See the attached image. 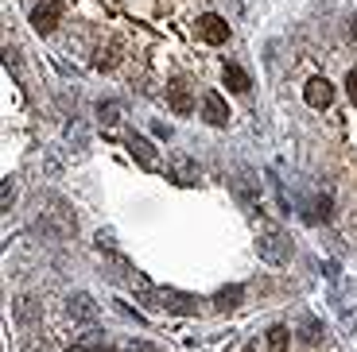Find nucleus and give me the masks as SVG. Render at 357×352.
I'll return each mask as SVG.
<instances>
[{"label":"nucleus","instance_id":"nucleus-3","mask_svg":"<svg viewBox=\"0 0 357 352\" xmlns=\"http://www.w3.org/2000/svg\"><path fill=\"white\" fill-rule=\"evenodd\" d=\"M98 302H93V294H86V291H74L70 298H66V317L70 321H82V326H93L98 321Z\"/></svg>","mask_w":357,"mask_h":352},{"label":"nucleus","instance_id":"nucleus-9","mask_svg":"<svg viewBox=\"0 0 357 352\" xmlns=\"http://www.w3.org/2000/svg\"><path fill=\"white\" fill-rule=\"evenodd\" d=\"M66 344L70 349H105V333L98 326H82V329H70L66 333Z\"/></svg>","mask_w":357,"mask_h":352},{"label":"nucleus","instance_id":"nucleus-15","mask_svg":"<svg viewBox=\"0 0 357 352\" xmlns=\"http://www.w3.org/2000/svg\"><path fill=\"white\" fill-rule=\"evenodd\" d=\"M93 66H98V70H116V66H121V47H116V43L98 47V54H93Z\"/></svg>","mask_w":357,"mask_h":352},{"label":"nucleus","instance_id":"nucleus-11","mask_svg":"<svg viewBox=\"0 0 357 352\" xmlns=\"http://www.w3.org/2000/svg\"><path fill=\"white\" fill-rule=\"evenodd\" d=\"M171 178H175L178 186H195L198 182V167L190 163L187 155H175L171 159Z\"/></svg>","mask_w":357,"mask_h":352},{"label":"nucleus","instance_id":"nucleus-24","mask_svg":"<svg viewBox=\"0 0 357 352\" xmlns=\"http://www.w3.org/2000/svg\"><path fill=\"white\" fill-rule=\"evenodd\" d=\"M4 66H8V70H16V51H12V47H4Z\"/></svg>","mask_w":357,"mask_h":352},{"label":"nucleus","instance_id":"nucleus-16","mask_svg":"<svg viewBox=\"0 0 357 352\" xmlns=\"http://www.w3.org/2000/svg\"><path fill=\"white\" fill-rule=\"evenodd\" d=\"M241 298H245L241 287H225V291L214 294V310H222V314H225V310H237V306H241Z\"/></svg>","mask_w":357,"mask_h":352},{"label":"nucleus","instance_id":"nucleus-13","mask_svg":"<svg viewBox=\"0 0 357 352\" xmlns=\"http://www.w3.org/2000/svg\"><path fill=\"white\" fill-rule=\"evenodd\" d=\"M39 317H43V306H39L36 298H16V321H24V326H36Z\"/></svg>","mask_w":357,"mask_h":352},{"label":"nucleus","instance_id":"nucleus-4","mask_svg":"<svg viewBox=\"0 0 357 352\" xmlns=\"http://www.w3.org/2000/svg\"><path fill=\"white\" fill-rule=\"evenodd\" d=\"M195 27H198V35L206 39V43H214V47H222V43H229V24H225L218 12H206V16H198L195 19Z\"/></svg>","mask_w":357,"mask_h":352},{"label":"nucleus","instance_id":"nucleus-20","mask_svg":"<svg viewBox=\"0 0 357 352\" xmlns=\"http://www.w3.org/2000/svg\"><path fill=\"white\" fill-rule=\"evenodd\" d=\"M121 352H160V349L148 341H128V344H121Z\"/></svg>","mask_w":357,"mask_h":352},{"label":"nucleus","instance_id":"nucleus-18","mask_svg":"<svg viewBox=\"0 0 357 352\" xmlns=\"http://www.w3.org/2000/svg\"><path fill=\"white\" fill-rule=\"evenodd\" d=\"M98 116H101V128H116L121 124V105L105 101V105H98Z\"/></svg>","mask_w":357,"mask_h":352},{"label":"nucleus","instance_id":"nucleus-10","mask_svg":"<svg viewBox=\"0 0 357 352\" xmlns=\"http://www.w3.org/2000/svg\"><path fill=\"white\" fill-rule=\"evenodd\" d=\"M202 116H206V124H214V128H225V124H229V105L222 101V93H206Z\"/></svg>","mask_w":357,"mask_h":352},{"label":"nucleus","instance_id":"nucleus-21","mask_svg":"<svg viewBox=\"0 0 357 352\" xmlns=\"http://www.w3.org/2000/svg\"><path fill=\"white\" fill-rule=\"evenodd\" d=\"M98 248H105V252H113V248H116L113 229H101V232H98Z\"/></svg>","mask_w":357,"mask_h":352},{"label":"nucleus","instance_id":"nucleus-1","mask_svg":"<svg viewBox=\"0 0 357 352\" xmlns=\"http://www.w3.org/2000/svg\"><path fill=\"white\" fill-rule=\"evenodd\" d=\"M136 298L144 302V310H163V314H178V317H195L198 314V298H190V294H178L171 291V287H152V282H144V287H136Z\"/></svg>","mask_w":357,"mask_h":352},{"label":"nucleus","instance_id":"nucleus-17","mask_svg":"<svg viewBox=\"0 0 357 352\" xmlns=\"http://www.w3.org/2000/svg\"><path fill=\"white\" fill-rule=\"evenodd\" d=\"M287 344H291L287 326H272V329H268V349H272V352H287Z\"/></svg>","mask_w":357,"mask_h":352},{"label":"nucleus","instance_id":"nucleus-22","mask_svg":"<svg viewBox=\"0 0 357 352\" xmlns=\"http://www.w3.org/2000/svg\"><path fill=\"white\" fill-rule=\"evenodd\" d=\"M346 89H349V97L357 101V66H354V70L346 74Z\"/></svg>","mask_w":357,"mask_h":352},{"label":"nucleus","instance_id":"nucleus-8","mask_svg":"<svg viewBox=\"0 0 357 352\" xmlns=\"http://www.w3.org/2000/svg\"><path fill=\"white\" fill-rule=\"evenodd\" d=\"M167 105L175 109L178 116H187V113H195V93H190V86L183 78H175L167 86Z\"/></svg>","mask_w":357,"mask_h":352},{"label":"nucleus","instance_id":"nucleus-19","mask_svg":"<svg viewBox=\"0 0 357 352\" xmlns=\"http://www.w3.org/2000/svg\"><path fill=\"white\" fill-rule=\"evenodd\" d=\"M12 202H16V182H12V178H4V182H0V209L8 213Z\"/></svg>","mask_w":357,"mask_h":352},{"label":"nucleus","instance_id":"nucleus-7","mask_svg":"<svg viewBox=\"0 0 357 352\" xmlns=\"http://www.w3.org/2000/svg\"><path fill=\"white\" fill-rule=\"evenodd\" d=\"M125 147L132 151L136 163H144V167H160V155H155V147H152V140H148V136L128 132V136H125Z\"/></svg>","mask_w":357,"mask_h":352},{"label":"nucleus","instance_id":"nucleus-12","mask_svg":"<svg viewBox=\"0 0 357 352\" xmlns=\"http://www.w3.org/2000/svg\"><path fill=\"white\" fill-rule=\"evenodd\" d=\"M66 143H70L74 151H86V143H89V124L82 120V116H70V124H66Z\"/></svg>","mask_w":357,"mask_h":352},{"label":"nucleus","instance_id":"nucleus-6","mask_svg":"<svg viewBox=\"0 0 357 352\" xmlns=\"http://www.w3.org/2000/svg\"><path fill=\"white\" fill-rule=\"evenodd\" d=\"M303 101H307L311 109H331V105H334V86H331L326 78H311V81L303 86Z\"/></svg>","mask_w":357,"mask_h":352},{"label":"nucleus","instance_id":"nucleus-23","mask_svg":"<svg viewBox=\"0 0 357 352\" xmlns=\"http://www.w3.org/2000/svg\"><path fill=\"white\" fill-rule=\"evenodd\" d=\"M24 352H54V349H51V344H43V341H31Z\"/></svg>","mask_w":357,"mask_h":352},{"label":"nucleus","instance_id":"nucleus-2","mask_svg":"<svg viewBox=\"0 0 357 352\" xmlns=\"http://www.w3.org/2000/svg\"><path fill=\"white\" fill-rule=\"evenodd\" d=\"M257 252L264 255L268 264L284 267L287 259H291V240H287L284 229H276V225H264V229H260V237H257Z\"/></svg>","mask_w":357,"mask_h":352},{"label":"nucleus","instance_id":"nucleus-14","mask_svg":"<svg viewBox=\"0 0 357 352\" xmlns=\"http://www.w3.org/2000/svg\"><path fill=\"white\" fill-rule=\"evenodd\" d=\"M222 74H225V86H229L233 93H249L252 81H249V74H245L237 62H225V70H222Z\"/></svg>","mask_w":357,"mask_h":352},{"label":"nucleus","instance_id":"nucleus-5","mask_svg":"<svg viewBox=\"0 0 357 352\" xmlns=\"http://www.w3.org/2000/svg\"><path fill=\"white\" fill-rule=\"evenodd\" d=\"M59 16H63V4H59V0H43V4L31 12V27H36L39 35H51L54 27H59Z\"/></svg>","mask_w":357,"mask_h":352}]
</instances>
